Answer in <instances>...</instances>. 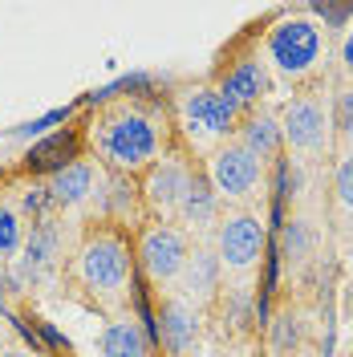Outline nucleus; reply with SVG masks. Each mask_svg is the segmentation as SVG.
Returning <instances> with one entry per match:
<instances>
[{
  "label": "nucleus",
  "instance_id": "1",
  "mask_svg": "<svg viewBox=\"0 0 353 357\" xmlns=\"http://www.w3.org/2000/svg\"><path fill=\"white\" fill-rule=\"evenodd\" d=\"M93 146H98L102 162L114 175H134V171H147V167L158 162V155H163V126L147 110L122 106V110L106 114L98 122Z\"/></svg>",
  "mask_w": 353,
  "mask_h": 357
},
{
  "label": "nucleus",
  "instance_id": "2",
  "mask_svg": "<svg viewBox=\"0 0 353 357\" xmlns=\"http://www.w3.org/2000/svg\"><path fill=\"white\" fill-rule=\"evenodd\" d=\"M329 61V33L313 17H285L264 37V66L285 82H305Z\"/></svg>",
  "mask_w": 353,
  "mask_h": 357
},
{
  "label": "nucleus",
  "instance_id": "3",
  "mask_svg": "<svg viewBox=\"0 0 353 357\" xmlns=\"http://www.w3.org/2000/svg\"><path fill=\"white\" fill-rule=\"evenodd\" d=\"M73 272L82 280V289L93 292L98 301H122L134 284V260L130 248L118 231H93L82 240Z\"/></svg>",
  "mask_w": 353,
  "mask_h": 357
},
{
  "label": "nucleus",
  "instance_id": "4",
  "mask_svg": "<svg viewBox=\"0 0 353 357\" xmlns=\"http://www.w3.org/2000/svg\"><path fill=\"white\" fill-rule=\"evenodd\" d=\"M280 134L285 146L301 158H321L329 151L333 138V122H329V106L313 93H296L280 114Z\"/></svg>",
  "mask_w": 353,
  "mask_h": 357
},
{
  "label": "nucleus",
  "instance_id": "5",
  "mask_svg": "<svg viewBox=\"0 0 353 357\" xmlns=\"http://www.w3.org/2000/svg\"><path fill=\"white\" fill-rule=\"evenodd\" d=\"M207 183L220 199H232V203H243L252 199L260 187H264V162L256 155H248L240 142H223L211 151L207 158Z\"/></svg>",
  "mask_w": 353,
  "mask_h": 357
},
{
  "label": "nucleus",
  "instance_id": "6",
  "mask_svg": "<svg viewBox=\"0 0 353 357\" xmlns=\"http://www.w3.org/2000/svg\"><path fill=\"white\" fill-rule=\"evenodd\" d=\"M216 256L223 272H252L264 256V223L252 211H232L216 223Z\"/></svg>",
  "mask_w": 353,
  "mask_h": 357
},
{
  "label": "nucleus",
  "instance_id": "7",
  "mask_svg": "<svg viewBox=\"0 0 353 357\" xmlns=\"http://www.w3.org/2000/svg\"><path fill=\"white\" fill-rule=\"evenodd\" d=\"M187 252H191V244L175 223H151L138 236V264L155 284H175L183 264H187Z\"/></svg>",
  "mask_w": 353,
  "mask_h": 357
},
{
  "label": "nucleus",
  "instance_id": "8",
  "mask_svg": "<svg viewBox=\"0 0 353 357\" xmlns=\"http://www.w3.org/2000/svg\"><path fill=\"white\" fill-rule=\"evenodd\" d=\"M183 126L191 138H203V142H216V138H227V134L240 126V110L223 98L220 89H191L183 98Z\"/></svg>",
  "mask_w": 353,
  "mask_h": 357
},
{
  "label": "nucleus",
  "instance_id": "9",
  "mask_svg": "<svg viewBox=\"0 0 353 357\" xmlns=\"http://www.w3.org/2000/svg\"><path fill=\"white\" fill-rule=\"evenodd\" d=\"M179 301H187V305H207L211 296H220V284H223V264L220 256H216V248L211 244H195L187 252V264L179 272Z\"/></svg>",
  "mask_w": 353,
  "mask_h": 357
},
{
  "label": "nucleus",
  "instance_id": "10",
  "mask_svg": "<svg viewBox=\"0 0 353 357\" xmlns=\"http://www.w3.org/2000/svg\"><path fill=\"white\" fill-rule=\"evenodd\" d=\"M61 264V227L49 220H37L33 223V231L24 236V248L21 256H17V272H21V280H45V276H53Z\"/></svg>",
  "mask_w": 353,
  "mask_h": 357
},
{
  "label": "nucleus",
  "instance_id": "11",
  "mask_svg": "<svg viewBox=\"0 0 353 357\" xmlns=\"http://www.w3.org/2000/svg\"><path fill=\"white\" fill-rule=\"evenodd\" d=\"M216 89H220L243 118V114H252L260 102H264V93L272 89V73H268L264 57H240L236 66L223 73V82Z\"/></svg>",
  "mask_w": 353,
  "mask_h": 357
},
{
  "label": "nucleus",
  "instance_id": "12",
  "mask_svg": "<svg viewBox=\"0 0 353 357\" xmlns=\"http://www.w3.org/2000/svg\"><path fill=\"white\" fill-rule=\"evenodd\" d=\"M191 178H195V171L183 158H158L147 171V187L142 191H147V203L163 215V223H167V215H179V203L187 195Z\"/></svg>",
  "mask_w": 353,
  "mask_h": 357
},
{
  "label": "nucleus",
  "instance_id": "13",
  "mask_svg": "<svg viewBox=\"0 0 353 357\" xmlns=\"http://www.w3.org/2000/svg\"><path fill=\"white\" fill-rule=\"evenodd\" d=\"M199 309L195 305H187V301H179L171 296L163 309H158V341H163V349L167 357H191L199 345Z\"/></svg>",
  "mask_w": 353,
  "mask_h": 357
},
{
  "label": "nucleus",
  "instance_id": "14",
  "mask_svg": "<svg viewBox=\"0 0 353 357\" xmlns=\"http://www.w3.org/2000/svg\"><path fill=\"white\" fill-rule=\"evenodd\" d=\"M98 183H102L98 167L86 162V158H73L69 167H61V171L49 175V187H45V191H49V203H53V207L73 211V207H82V203H89L98 195Z\"/></svg>",
  "mask_w": 353,
  "mask_h": 357
},
{
  "label": "nucleus",
  "instance_id": "15",
  "mask_svg": "<svg viewBox=\"0 0 353 357\" xmlns=\"http://www.w3.org/2000/svg\"><path fill=\"white\" fill-rule=\"evenodd\" d=\"M236 142H240L248 155H256L260 162L268 158H276L285 151V134H280V118L268 110H252L240 118V126H236Z\"/></svg>",
  "mask_w": 353,
  "mask_h": 357
},
{
  "label": "nucleus",
  "instance_id": "16",
  "mask_svg": "<svg viewBox=\"0 0 353 357\" xmlns=\"http://www.w3.org/2000/svg\"><path fill=\"white\" fill-rule=\"evenodd\" d=\"M187 231H207V227H216L220 223V195L211 191V183L207 175H195L191 178V187H187V195L179 203V215H175Z\"/></svg>",
  "mask_w": 353,
  "mask_h": 357
},
{
  "label": "nucleus",
  "instance_id": "17",
  "mask_svg": "<svg viewBox=\"0 0 353 357\" xmlns=\"http://www.w3.org/2000/svg\"><path fill=\"white\" fill-rule=\"evenodd\" d=\"M98 354L102 357H151V341H147V329L138 321H110L102 337H98Z\"/></svg>",
  "mask_w": 353,
  "mask_h": 357
},
{
  "label": "nucleus",
  "instance_id": "18",
  "mask_svg": "<svg viewBox=\"0 0 353 357\" xmlns=\"http://www.w3.org/2000/svg\"><path fill=\"white\" fill-rule=\"evenodd\" d=\"M69 162H73V134H53L41 146H33V155H29L33 171H61Z\"/></svg>",
  "mask_w": 353,
  "mask_h": 357
},
{
  "label": "nucleus",
  "instance_id": "19",
  "mask_svg": "<svg viewBox=\"0 0 353 357\" xmlns=\"http://www.w3.org/2000/svg\"><path fill=\"white\" fill-rule=\"evenodd\" d=\"M329 122H333L337 142L345 146V155H353V82L337 86V93H333V106H329Z\"/></svg>",
  "mask_w": 353,
  "mask_h": 357
},
{
  "label": "nucleus",
  "instance_id": "20",
  "mask_svg": "<svg viewBox=\"0 0 353 357\" xmlns=\"http://www.w3.org/2000/svg\"><path fill=\"white\" fill-rule=\"evenodd\" d=\"M24 248V215L13 203H0V264L17 260Z\"/></svg>",
  "mask_w": 353,
  "mask_h": 357
},
{
  "label": "nucleus",
  "instance_id": "21",
  "mask_svg": "<svg viewBox=\"0 0 353 357\" xmlns=\"http://www.w3.org/2000/svg\"><path fill=\"white\" fill-rule=\"evenodd\" d=\"M309 256H313V223L296 215L285 227V260L288 264H305Z\"/></svg>",
  "mask_w": 353,
  "mask_h": 357
},
{
  "label": "nucleus",
  "instance_id": "22",
  "mask_svg": "<svg viewBox=\"0 0 353 357\" xmlns=\"http://www.w3.org/2000/svg\"><path fill=\"white\" fill-rule=\"evenodd\" d=\"M301 337H305V325H301V317H296V312H280V317L272 321V349L292 354V349L301 345Z\"/></svg>",
  "mask_w": 353,
  "mask_h": 357
},
{
  "label": "nucleus",
  "instance_id": "23",
  "mask_svg": "<svg viewBox=\"0 0 353 357\" xmlns=\"http://www.w3.org/2000/svg\"><path fill=\"white\" fill-rule=\"evenodd\" d=\"M333 199L345 215H353V155H341L333 167Z\"/></svg>",
  "mask_w": 353,
  "mask_h": 357
},
{
  "label": "nucleus",
  "instance_id": "24",
  "mask_svg": "<svg viewBox=\"0 0 353 357\" xmlns=\"http://www.w3.org/2000/svg\"><path fill=\"white\" fill-rule=\"evenodd\" d=\"M102 195H106V211L110 215H130L134 211V187L126 191V175H114L110 191H102Z\"/></svg>",
  "mask_w": 353,
  "mask_h": 357
},
{
  "label": "nucleus",
  "instance_id": "25",
  "mask_svg": "<svg viewBox=\"0 0 353 357\" xmlns=\"http://www.w3.org/2000/svg\"><path fill=\"white\" fill-rule=\"evenodd\" d=\"M248 309H252V296H248V292H227V317H232L236 325L248 321Z\"/></svg>",
  "mask_w": 353,
  "mask_h": 357
},
{
  "label": "nucleus",
  "instance_id": "26",
  "mask_svg": "<svg viewBox=\"0 0 353 357\" xmlns=\"http://www.w3.org/2000/svg\"><path fill=\"white\" fill-rule=\"evenodd\" d=\"M337 57H341V69H345V77L353 82V24L345 29V37H341V49H337Z\"/></svg>",
  "mask_w": 353,
  "mask_h": 357
},
{
  "label": "nucleus",
  "instance_id": "27",
  "mask_svg": "<svg viewBox=\"0 0 353 357\" xmlns=\"http://www.w3.org/2000/svg\"><path fill=\"white\" fill-rule=\"evenodd\" d=\"M0 357H33V354L21 349V345H8V349H0Z\"/></svg>",
  "mask_w": 353,
  "mask_h": 357
},
{
  "label": "nucleus",
  "instance_id": "28",
  "mask_svg": "<svg viewBox=\"0 0 353 357\" xmlns=\"http://www.w3.org/2000/svg\"><path fill=\"white\" fill-rule=\"evenodd\" d=\"M350 268H353V244H350Z\"/></svg>",
  "mask_w": 353,
  "mask_h": 357
}]
</instances>
